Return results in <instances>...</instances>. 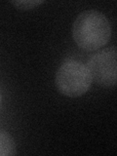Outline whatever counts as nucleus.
Here are the masks:
<instances>
[{
	"label": "nucleus",
	"mask_w": 117,
	"mask_h": 156,
	"mask_svg": "<svg viewBox=\"0 0 117 156\" xmlns=\"http://www.w3.org/2000/svg\"><path fill=\"white\" fill-rule=\"evenodd\" d=\"M112 34L109 20L96 10L81 12L72 24V38L85 51H98L110 41Z\"/></svg>",
	"instance_id": "1"
},
{
	"label": "nucleus",
	"mask_w": 117,
	"mask_h": 156,
	"mask_svg": "<svg viewBox=\"0 0 117 156\" xmlns=\"http://www.w3.org/2000/svg\"><path fill=\"white\" fill-rule=\"evenodd\" d=\"M93 81L105 88H111L117 82V51L106 48L94 54L87 62Z\"/></svg>",
	"instance_id": "3"
},
{
	"label": "nucleus",
	"mask_w": 117,
	"mask_h": 156,
	"mask_svg": "<svg viewBox=\"0 0 117 156\" xmlns=\"http://www.w3.org/2000/svg\"><path fill=\"white\" fill-rule=\"evenodd\" d=\"M16 154V143L12 136L6 131L0 130V156H12Z\"/></svg>",
	"instance_id": "4"
},
{
	"label": "nucleus",
	"mask_w": 117,
	"mask_h": 156,
	"mask_svg": "<svg viewBox=\"0 0 117 156\" xmlns=\"http://www.w3.org/2000/svg\"><path fill=\"white\" fill-rule=\"evenodd\" d=\"M55 82L62 95L78 98L90 90L93 78L85 63L74 58H66L58 68Z\"/></svg>",
	"instance_id": "2"
},
{
	"label": "nucleus",
	"mask_w": 117,
	"mask_h": 156,
	"mask_svg": "<svg viewBox=\"0 0 117 156\" xmlns=\"http://www.w3.org/2000/svg\"><path fill=\"white\" fill-rule=\"evenodd\" d=\"M1 105H2V95L1 92H0V109H1Z\"/></svg>",
	"instance_id": "6"
},
{
	"label": "nucleus",
	"mask_w": 117,
	"mask_h": 156,
	"mask_svg": "<svg viewBox=\"0 0 117 156\" xmlns=\"http://www.w3.org/2000/svg\"><path fill=\"white\" fill-rule=\"evenodd\" d=\"M44 1H34V0H29V1H12L11 4L14 5L15 7L21 10H30L33 9L39 5L43 4Z\"/></svg>",
	"instance_id": "5"
}]
</instances>
